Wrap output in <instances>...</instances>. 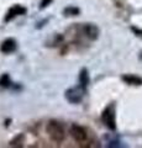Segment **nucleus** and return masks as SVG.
I'll use <instances>...</instances> for the list:
<instances>
[{
    "mask_svg": "<svg viewBox=\"0 0 142 148\" xmlns=\"http://www.w3.org/2000/svg\"><path fill=\"white\" fill-rule=\"evenodd\" d=\"M122 80L126 82L127 84L131 85H141L142 84V79L136 75H132V74H129V75H122Z\"/></svg>",
    "mask_w": 142,
    "mask_h": 148,
    "instance_id": "1a4fd4ad",
    "label": "nucleus"
},
{
    "mask_svg": "<svg viewBox=\"0 0 142 148\" xmlns=\"http://www.w3.org/2000/svg\"><path fill=\"white\" fill-rule=\"evenodd\" d=\"M0 85L4 86V88H9L11 85V80H10V77L8 74H4V75L0 78Z\"/></svg>",
    "mask_w": 142,
    "mask_h": 148,
    "instance_id": "9d476101",
    "label": "nucleus"
},
{
    "mask_svg": "<svg viewBox=\"0 0 142 148\" xmlns=\"http://www.w3.org/2000/svg\"><path fill=\"white\" fill-rule=\"evenodd\" d=\"M46 131H47L48 136L51 137V140L56 143H61L63 142L66 137V133H64V128H63L62 123L56 121V120H51L48 121L47 126H46Z\"/></svg>",
    "mask_w": 142,
    "mask_h": 148,
    "instance_id": "f257e3e1",
    "label": "nucleus"
},
{
    "mask_svg": "<svg viewBox=\"0 0 142 148\" xmlns=\"http://www.w3.org/2000/svg\"><path fill=\"white\" fill-rule=\"evenodd\" d=\"M63 12H64V15H67V16H75V15H78V14H79V9L69 6V8L64 9V11H63Z\"/></svg>",
    "mask_w": 142,
    "mask_h": 148,
    "instance_id": "9b49d317",
    "label": "nucleus"
},
{
    "mask_svg": "<svg viewBox=\"0 0 142 148\" xmlns=\"http://www.w3.org/2000/svg\"><path fill=\"white\" fill-rule=\"evenodd\" d=\"M84 92H85V89L82 85L69 88V89L66 91V99L69 101L71 104H79L80 101L83 100Z\"/></svg>",
    "mask_w": 142,
    "mask_h": 148,
    "instance_id": "7ed1b4c3",
    "label": "nucleus"
},
{
    "mask_svg": "<svg viewBox=\"0 0 142 148\" xmlns=\"http://www.w3.org/2000/svg\"><path fill=\"white\" fill-rule=\"evenodd\" d=\"M83 31H84L85 36L88 37L89 40H93L94 41V40H97L98 36H99V29L95 25H93V24H86V25H84Z\"/></svg>",
    "mask_w": 142,
    "mask_h": 148,
    "instance_id": "0eeeda50",
    "label": "nucleus"
},
{
    "mask_svg": "<svg viewBox=\"0 0 142 148\" xmlns=\"http://www.w3.org/2000/svg\"><path fill=\"white\" fill-rule=\"evenodd\" d=\"M17 48V43H16V41L14 40V38H8L5 40L4 42L1 43V52L3 53H5V54H10L12 52H15Z\"/></svg>",
    "mask_w": 142,
    "mask_h": 148,
    "instance_id": "423d86ee",
    "label": "nucleus"
},
{
    "mask_svg": "<svg viewBox=\"0 0 142 148\" xmlns=\"http://www.w3.org/2000/svg\"><path fill=\"white\" fill-rule=\"evenodd\" d=\"M71 136L73 137V140L77 141L78 143H85L88 142V131L79 125H72L71 127Z\"/></svg>",
    "mask_w": 142,
    "mask_h": 148,
    "instance_id": "20e7f679",
    "label": "nucleus"
},
{
    "mask_svg": "<svg viewBox=\"0 0 142 148\" xmlns=\"http://www.w3.org/2000/svg\"><path fill=\"white\" fill-rule=\"evenodd\" d=\"M89 83H90L89 72H88V69L83 68V69L80 71V73H79V84L83 86L84 89H86V86L89 85Z\"/></svg>",
    "mask_w": 142,
    "mask_h": 148,
    "instance_id": "6e6552de",
    "label": "nucleus"
},
{
    "mask_svg": "<svg viewBox=\"0 0 142 148\" xmlns=\"http://www.w3.org/2000/svg\"><path fill=\"white\" fill-rule=\"evenodd\" d=\"M132 31H134V32H135V34H136L137 36L142 37V31H141V30H137V29H135V27H134V29H132Z\"/></svg>",
    "mask_w": 142,
    "mask_h": 148,
    "instance_id": "ddd939ff",
    "label": "nucleus"
},
{
    "mask_svg": "<svg viewBox=\"0 0 142 148\" xmlns=\"http://www.w3.org/2000/svg\"><path fill=\"white\" fill-rule=\"evenodd\" d=\"M51 3H52V0H42V1H41V9L48 6Z\"/></svg>",
    "mask_w": 142,
    "mask_h": 148,
    "instance_id": "f8f14e48",
    "label": "nucleus"
},
{
    "mask_svg": "<svg viewBox=\"0 0 142 148\" xmlns=\"http://www.w3.org/2000/svg\"><path fill=\"white\" fill-rule=\"evenodd\" d=\"M26 8L21 6V5H14L12 8L9 9V11L6 12V16H5V21H11L12 18H15L16 16H20V15H24L26 14Z\"/></svg>",
    "mask_w": 142,
    "mask_h": 148,
    "instance_id": "39448f33",
    "label": "nucleus"
},
{
    "mask_svg": "<svg viewBox=\"0 0 142 148\" xmlns=\"http://www.w3.org/2000/svg\"><path fill=\"white\" fill-rule=\"evenodd\" d=\"M102 121L109 130H116V120H115V108L114 105H109L106 109L103 111Z\"/></svg>",
    "mask_w": 142,
    "mask_h": 148,
    "instance_id": "f03ea898",
    "label": "nucleus"
}]
</instances>
